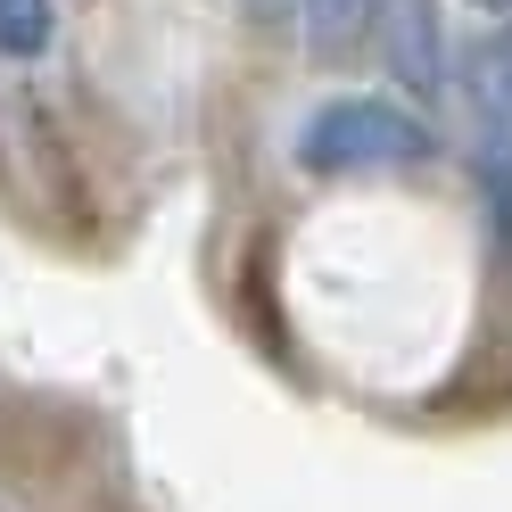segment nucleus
<instances>
[{"instance_id": "obj_1", "label": "nucleus", "mask_w": 512, "mask_h": 512, "mask_svg": "<svg viewBox=\"0 0 512 512\" xmlns=\"http://www.w3.org/2000/svg\"><path fill=\"white\" fill-rule=\"evenodd\" d=\"M422 157H430V124L405 100H372V91L314 108L298 133L306 174H389V166H422Z\"/></svg>"}, {"instance_id": "obj_2", "label": "nucleus", "mask_w": 512, "mask_h": 512, "mask_svg": "<svg viewBox=\"0 0 512 512\" xmlns=\"http://www.w3.org/2000/svg\"><path fill=\"white\" fill-rule=\"evenodd\" d=\"M463 83H471V108H479V124H488V141L512 157V34L479 42L471 67H463Z\"/></svg>"}, {"instance_id": "obj_3", "label": "nucleus", "mask_w": 512, "mask_h": 512, "mask_svg": "<svg viewBox=\"0 0 512 512\" xmlns=\"http://www.w3.org/2000/svg\"><path fill=\"white\" fill-rule=\"evenodd\" d=\"M389 42H397V75L413 91H438L446 58H438V25H430V0H389Z\"/></svg>"}, {"instance_id": "obj_4", "label": "nucleus", "mask_w": 512, "mask_h": 512, "mask_svg": "<svg viewBox=\"0 0 512 512\" xmlns=\"http://www.w3.org/2000/svg\"><path fill=\"white\" fill-rule=\"evenodd\" d=\"M50 42H58L50 0H0V58H42Z\"/></svg>"}, {"instance_id": "obj_5", "label": "nucleus", "mask_w": 512, "mask_h": 512, "mask_svg": "<svg viewBox=\"0 0 512 512\" xmlns=\"http://www.w3.org/2000/svg\"><path fill=\"white\" fill-rule=\"evenodd\" d=\"M298 9H306V34L323 50H347L372 25V0H298Z\"/></svg>"}, {"instance_id": "obj_6", "label": "nucleus", "mask_w": 512, "mask_h": 512, "mask_svg": "<svg viewBox=\"0 0 512 512\" xmlns=\"http://www.w3.org/2000/svg\"><path fill=\"white\" fill-rule=\"evenodd\" d=\"M471 9H488V17H512V0H471Z\"/></svg>"}, {"instance_id": "obj_7", "label": "nucleus", "mask_w": 512, "mask_h": 512, "mask_svg": "<svg viewBox=\"0 0 512 512\" xmlns=\"http://www.w3.org/2000/svg\"><path fill=\"white\" fill-rule=\"evenodd\" d=\"M248 9H290V0H248Z\"/></svg>"}]
</instances>
